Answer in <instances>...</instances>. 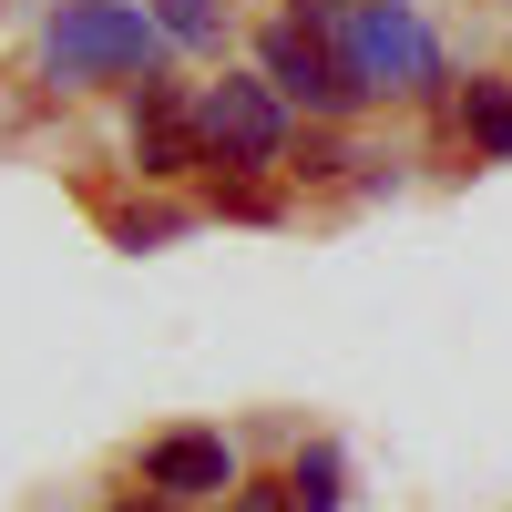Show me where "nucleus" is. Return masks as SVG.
<instances>
[{"instance_id": "f03ea898", "label": "nucleus", "mask_w": 512, "mask_h": 512, "mask_svg": "<svg viewBox=\"0 0 512 512\" xmlns=\"http://www.w3.org/2000/svg\"><path fill=\"white\" fill-rule=\"evenodd\" d=\"M164 41H175V31L144 21L134 0H62L41 52H52L62 82H103V72H154V62H164Z\"/></svg>"}, {"instance_id": "f8f14e48", "label": "nucleus", "mask_w": 512, "mask_h": 512, "mask_svg": "<svg viewBox=\"0 0 512 512\" xmlns=\"http://www.w3.org/2000/svg\"><path fill=\"white\" fill-rule=\"evenodd\" d=\"M123 512H175V502H164V492H144V502H123Z\"/></svg>"}, {"instance_id": "9b49d317", "label": "nucleus", "mask_w": 512, "mask_h": 512, "mask_svg": "<svg viewBox=\"0 0 512 512\" xmlns=\"http://www.w3.org/2000/svg\"><path fill=\"white\" fill-rule=\"evenodd\" d=\"M226 512H297V502H287V492H236Z\"/></svg>"}, {"instance_id": "9d476101", "label": "nucleus", "mask_w": 512, "mask_h": 512, "mask_svg": "<svg viewBox=\"0 0 512 512\" xmlns=\"http://www.w3.org/2000/svg\"><path fill=\"white\" fill-rule=\"evenodd\" d=\"M164 236H175V216H164V205H123V216H113V246H164Z\"/></svg>"}, {"instance_id": "7ed1b4c3", "label": "nucleus", "mask_w": 512, "mask_h": 512, "mask_svg": "<svg viewBox=\"0 0 512 512\" xmlns=\"http://www.w3.org/2000/svg\"><path fill=\"white\" fill-rule=\"evenodd\" d=\"M195 123H205V164H226V175H267L287 154V113H277V82H205L195 93Z\"/></svg>"}, {"instance_id": "423d86ee", "label": "nucleus", "mask_w": 512, "mask_h": 512, "mask_svg": "<svg viewBox=\"0 0 512 512\" xmlns=\"http://www.w3.org/2000/svg\"><path fill=\"white\" fill-rule=\"evenodd\" d=\"M144 492H164V502H205V492H236V451H226L216 431H164V441L144 451Z\"/></svg>"}, {"instance_id": "f257e3e1", "label": "nucleus", "mask_w": 512, "mask_h": 512, "mask_svg": "<svg viewBox=\"0 0 512 512\" xmlns=\"http://www.w3.org/2000/svg\"><path fill=\"white\" fill-rule=\"evenodd\" d=\"M328 31H338V62L359 72V93H431L441 82V41L410 0H349Z\"/></svg>"}, {"instance_id": "6e6552de", "label": "nucleus", "mask_w": 512, "mask_h": 512, "mask_svg": "<svg viewBox=\"0 0 512 512\" xmlns=\"http://www.w3.org/2000/svg\"><path fill=\"white\" fill-rule=\"evenodd\" d=\"M287 502H297V512H338V451H297Z\"/></svg>"}, {"instance_id": "20e7f679", "label": "nucleus", "mask_w": 512, "mask_h": 512, "mask_svg": "<svg viewBox=\"0 0 512 512\" xmlns=\"http://www.w3.org/2000/svg\"><path fill=\"white\" fill-rule=\"evenodd\" d=\"M256 62H267V82H277L287 103H318V113H349V103H359V72L338 62V31L277 21V31H267V52H256Z\"/></svg>"}, {"instance_id": "1a4fd4ad", "label": "nucleus", "mask_w": 512, "mask_h": 512, "mask_svg": "<svg viewBox=\"0 0 512 512\" xmlns=\"http://www.w3.org/2000/svg\"><path fill=\"white\" fill-rule=\"evenodd\" d=\"M154 21L175 31V41H195V52H205V41H216V31H226V11H216V0H164Z\"/></svg>"}, {"instance_id": "0eeeda50", "label": "nucleus", "mask_w": 512, "mask_h": 512, "mask_svg": "<svg viewBox=\"0 0 512 512\" xmlns=\"http://www.w3.org/2000/svg\"><path fill=\"white\" fill-rule=\"evenodd\" d=\"M461 123H472V144H482V154H512V93H502V82H472Z\"/></svg>"}, {"instance_id": "39448f33", "label": "nucleus", "mask_w": 512, "mask_h": 512, "mask_svg": "<svg viewBox=\"0 0 512 512\" xmlns=\"http://www.w3.org/2000/svg\"><path fill=\"white\" fill-rule=\"evenodd\" d=\"M134 154H144V175H195V164H205L195 103L175 93V82H154V72H144V93H134Z\"/></svg>"}]
</instances>
